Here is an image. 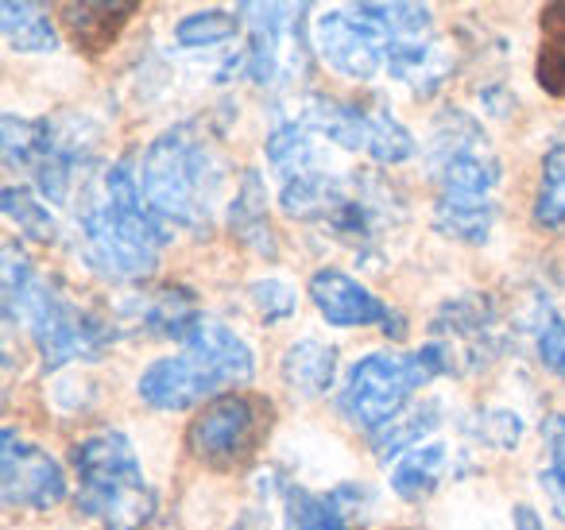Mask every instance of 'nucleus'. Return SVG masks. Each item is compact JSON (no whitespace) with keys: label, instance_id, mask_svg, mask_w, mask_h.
<instances>
[{"label":"nucleus","instance_id":"nucleus-8","mask_svg":"<svg viewBox=\"0 0 565 530\" xmlns=\"http://www.w3.org/2000/svg\"><path fill=\"white\" fill-rule=\"evenodd\" d=\"M244 24V51L236 55V74L259 89H279L310 71L307 4H236Z\"/></svg>","mask_w":565,"mask_h":530},{"label":"nucleus","instance_id":"nucleus-25","mask_svg":"<svg viewBox=\"0 0 565 530\" xmlns=\"http://www.w3.org/2000/svg\"><path fill=\"white\" fill-rule=\"evenodd\" d=\"M244 32L236 9H202L174 24V43L186 51H217Z\"/></svg>","mask_w":565,"mask_h":530},{"label":"nucleus","instance_id":"nucleus-10","mask_svg":"<svg viewBox=\"0 0 565 530\" xmlns=\"http://www.w3.org/2000/svg\"><path fill=\"white\" fill-rule=\"evenodd\" d=\"M271 422L275 406L264 395L233 391V395H217L205 411H198L182 442L198 465L228 473V468H241L244 460L256 457Z\"/></svg>","mask_w":565,"mask_h":530},{"label":"nucleus","instance_id":"nucleus-28","mask_svg":"<svg viewBox=\"0 0 565 530\" xmlns=\"http://www.w3.org/2000/svg\"><path fill=\"white\" fill-rule=\"evenodd\" d=\"M43 144V120H24L17 113L0 117V159L9 171H32Z\"/></svg>","mask_w":565,"mask_h":530},{"label":"nucleus","instance_id":"nucleus-26","mask_svg":"<svg viewBox=\"0 0 565 530\" xmlns=\"http://www.w3.org/2000/svg\"><path fill=\"white\" fill-rule=\"evenodd\" d=\"M534 225L565 229V140L550 144L542 156L539 194H534Z\"/></svg>","mask_w":565,"mask_h":530},{"label":"nucleus","instance_id":"nucleus-27","mask_svg":"<svg viewBox=\"0 0 565 530\" xmlns=\"http://www.w3.org/2000/svg\"><path fill=\"white\" fill-rule=\"evenodd\" d=\"M0 210L28 241H40V244H55L58 236V221L40 198L32 194L28 187H4L0 190Z\"/></svg>","mask_w":565,"mask_h":530},{"label":"nucleus","instance_id":"nucleus-34","mask_svg":"<svg viewBox=\"0 0 565 530\" xmlns=\"http://www.w3.org/2000/svg\"><path fill=\"white\" fill-rule=\"evenodd\" d=\"M515 530H546V522L539 519V511H534V507L519 504L515 507Z\"/></svg>","mask_w":565,"mask_h":530},{"label":"nucleus","instance_id":"nucleus-31","mask_svg":"<svg viewBox=\"0 0 565 530\" xmlns=\"http://www.w3.org/2000/svg\"><path fill=\"white\" fill-rule=\"evenodd\" d=\"M531 329H534V352H539L542 368L550 375H562L565 380V318L550 303H542Z\"/></svg>","mask_w":565,"mask_h":530},{"label":"nucleus","instance_id":"nucleus-5","mask_svg":"<svg viewBox=\"0 0 565 530\" xmlns=\"http://www.w3.org/2000/svg\"><path fill=\"white\" fill-rule=\"evenodd\" d=\"M252 375H256L252 344L241 333H233L225 321L202 314L190 326L179 357L151 360L140 372V380H136V391L156 411H186V406L213 395L217 388L244 383Z\"/></svg>","mask_w":565,"mask_h":530},{"label":"nucleus","instance_id":"nucleus-12","mask_svg":"<svg viewBox=\"0 0 565 530\" xmlns=\"http://www.w3.org/2000/svg\"><path fill=\"white\" fill-rule=\"evenodd\" d=\"M35 187L55 205H74L97 174V144L78 120H43V144L35 156Z\"/></svg>","mask_w":565,"mask_h":530},{"label":"nucleus","instance_id":"nucleus-7","mask_svg":"<svg viewBox=\"0 0 565 530\" xmlns=\"http://www.w3.org/2000/svg\"><path fill=\"white\" fill-rule=\"evenodd\" d=\"M438 375H454V364H449V352L434 341L411 352H369L349 368L338 403L356 426L387 430L395 414L407 406V399Z\"/></svg>","mask_w":565,"mask_h":530},{"label":"nucleus","instance_id":"nucleus-21","mask_svg":"<svg viewBox=\"0 0 565 530\" xmlns=\"http://www.w3.org/2000/svg\"><path fill=\"white\" fill-rule=\"evenodd\" d=\"M264 151H267V163H271L275 179H279V187L318 171V167H326L322 156H318V136L310 132L299 117H282L279 125L267 132Z\"/></svg>","mask_w":565,"mask_h":530},{"label":"nucleus","instance_id":"nucleus-18","mask_svg":"<svg viewBox=\"0 0 565 530\" xmlns=\"http://www.w3.org/2000/svg\"><path fill=\"white\" fill-rule=\"evenodd\" d=\"M228 233L244 244V248L259 252V256H275V233H271V205H267V190L259 171H248L236 187L233 202H228Z\"/></svg>","mask_w":565,"mask_h":530},{"label":"nucleus","instance_id":"nucleus-30","mask_svg":"<svg viewBox=\"0 0 565 530\" xmlns=\"http://www.w3.org/2000/svg\"><path fill=\"white\" fill-rule=\"evenodd\" d=\"M461 434H469L472 442L488 445V449H515V442L523 437V418L511 411H472L465 418Z\"/></svg>","mask_w":565,"mask_h":530},{"label":"nucleus","instance_id":"nucleus-9","mask_svg":"<svg viewBox=\"0 0 565 530\" xmlns=\"http://www.w3.org/2000/svg\"><path fill=\"white\" fill-rule=\"evenodd\" d=\"M299 120L318 136V140L333 144L345 151H364L376 163H407L418 156V144L407 125L392 117L384 105L369 102H338V97L315 94L302 105Z\"/></svg>","mask_w":565,"mask_h":530},{"label":"nucleus","instance_id":"nucleus-22","mask_svg":"<svg viewBox=\"0 0 565 530\" xmlns=\"http://www.w3.org/2000/svg\"><path fill=\"white\" fill-rule=\"evenodd\" d=\"M0 35L20 55H51V51H58V32L43 4H20V0L0 4Z\"/></svg>","mask_w":565,"mask_h":530},{"label":"nucleus","instance_id":"nucleus-29","mask_svg":"<svg viewBox=\"0 0 565 530\" xmlns=\"http://www.w3.org/2000/svg\"><path fill=\"white\" fill-rule=\"evenodd\" d=\"M546 437V468H542V491L557 519H565V414H550L542 422Z\"/></svg>","mask_w":565,"mask_h":530},{"label":"nucleus","instance_id":"nucleus-13","mask_svg":"<svg viewBox=\"0 0 565 530\" xmlns=\"http://www.w3.org/2000/svg\"><path fill=\"white\" fill-rule=\"evenodd\" d=\"M430 341L449 352L454 375L480 372L500 357V321L484 295L446 298L430 318Z\"/></svg>","mask_w":565,"mask_h":530},{"label":"nucleus","instance_id":"nucleus-24","mask_svg":"<svg viewBox=\"0 0 565 530\" xmlns=\"http://www.w3.org/2000/svg\"><path fill=\"white\" fill-rule=\"evenodd\" d=\"M534 78L550 97L565 102V0H554V4L542 9V43Z\"/></svg>","mask_w":565,"mask_h":530},{"label":"nucleus","instance_id":"nucleus-11","mask_svg":"<svg viewBox=\"0 0 565 530\" xmlns=\"http://www.w3.org/2000/svg\"><path fill=\"white\" fill-rule=\"evenodd\" d=\"M407 4H345L318 20V51L322 59L353 82H372L387 71V51L403 24Z\"/></svg>","mask_w":565,"mask_h":530},{"label":"nucleus","instance_id":"nucleus-17","mask_svg":"<svg viewBox=\"0 0 565 530\" xmlns=\"http://www.w3.org/2000/svg\"><path fill=\"white\" fill-rule=\"evenodd\" d=\"M58 17H63L74 47L97 59L117 43L125 24L136 17V4L132 0H89V4H63Z\"/></svg>","mask_w":565,"mask_h":530},{"label":"nucleus","instance_id":"nucleus-32","mask_svg":"<svg viewBox=\"0 0 565 530\" xmlns=\"http://www.w3.org/2000/svg\"><path fill=\"white\" fill-rule=\"evenodd\" d=\"M438 403H426V406H418L415 414H411L407 422H399V426H387V430H380V453H387V457H403L407 449H415V442L426 434V430L438 422Z\"/></svg>","mask_w":565,"mask_h":530},{"label":"nucleus","instance_id":"nucleus-20","mask_svg":"<svg viewBox=\"0 0 565 530\" xmlns=\"http://www.w3.org/2000/svg\"><path fill=\"white\" fill-rule=\"evenodd\" d=\"M338 349L318 337H302L282 357V383L302 399H318L338 380Z\"/></svg>","mask_w":565,"mask_h":530},{"label":"nucleus","instance_id":"nucleus-6","mask_svg":"<svg viewBox=\"0 0 565 530\" xmlns=\"http://www.w3.org/2000/svg\"><path fill=\"white\" fill-rule=\"evenodd\" d=\"M71 465L78 473V511L105 530H143L159 511V491L143 480L136 449L120 430H94L74 442Z\"/></svg>","mask_w":565,"mask_h":530},{"label":"nucleus","instance_id":"nucleus-16","mask_svg":"<svg viewBox=\"0 0 565 530\" xmlns=\"http://www.w3.org/2000/svg\"><path fill=\"white\" fill-rule=\"evenodd\" d=\"M361 484H341L333 491H307L299 484L282 488V530H353L361 507H369Z\"/></svg>","mask_w":565,"mask_h":530},{"label":"nucleus","instance_id":"nucleus-14","mask_svg":"<svg viewBox=\"0 0 565 530\" xmlns=\"http://www.w3.org/2000/svg\"><path fill=\"white\" fill-rule=\"evenodd\" d=\"M0 499L9 507H55L66 499V473L43 445L20 437L12 426L0 430Z\"/></svg>","mask_w":565,"mask_h":530},{"label":"nucleus","instance_id":"nucleus-15","mask_svg":"<svg viewBox=\"0 0 565 530\" xmlns=\"http://www.w3.org/2000/svg\"><path fill=\"white\" fill-rule=\"evenodd\" d=\"M310 303L338 329L376 326L380 333L395 337V341L407 333V318L399 310H392L384 298L372 295L364 283H356L353 275L338 272V267H322V272L310 275Z\"/></svg>","mask_w":565,"mask_h":530},{"label":"nucleus","instance_id":"nucleus-33","mask_svg":"<svg viewBox=\"0 0 565 530\" xmlns=\"http://www.w3.org/2000/svg\"><path fill=\"white\" fill-rule=\"evenodd\" d=\"M252 306L259 310V318L267 321V326H275V321H287L295 314V290L287 287V283L279 279H264V283H252Z\"/></svg>","mask_w":565,"mask_h":530},{"label":"nucleus","instance_id":"nucleus-23","mask_svg":"<svg viewBox=\"0 0 565 530\" xmlns=\"http://www.w3.org/2000/svg\"><path fill=\"white\" fill-rule=\"evenodd\" d=\"M446 445L441 442H423L415 449H407L392 468V488L399 499L407 504H418V499L434 496L441 484V473H446Z\"/></svg>","mask_w":565,"mask_h":530},{"label":"nucleus","instance_id":"nucleus-3","mask_svg":"<svg viewBox=\"0 0 565 530\" xmlns=\"http://www.w3.org/2000/svg\"><path fill=\"white\" fill-rule=\"evenodd\" d=\"M0 290H4V318L32 337L43 368H63L74 360H94L113 341V329L97 314L74 306L58 287H51L40 267L20 252V244H4L0 252Z\"/></svg>","mask_w":565,"mask_h":530},{"label":"nucleus","instance_id":"nucleus-4","mask_svg":"<svg viewBox=\"0 0 565 530\" xmlns=\"http://www.w3.org/2000/svg\"><path fill=\"white\" fill-rule=\"evenodd\" d=\"M225 159L202 132V125H174L151 140L140 159V194L167 229L202 233L213 221Z\"/></svg>","mask_w":565,"mask_h":530},{"label":"nucleus","instance_id":"nucleus-1","mask_svg":"<svg viewBox=\"0 0 565 530\" xmlns=\"http://www.w3.org/2000/svg\"><path fill=\"white\" fill-rule=\"evenodd\" d=\"M426 171L434 187V229L457 244H484L500 218L492 202L500 187V156L480 128V120L465 109H446L434 117L426 144Z\"/></svg>","mask_w":565,"mask_h":530},{"label":"nucleus","instance_id":"nucleus-2","mask_svg":"<svg viewBox=\"0 0 565 530\" xmlns=\"http://www.w3.org/2000/svg\"><path fill=\"white\" fill-rule=\"evenodd\" d=\"M171 229L148 210L140 171L132 159H117L102 179V198L82 210L78 252L94 275L109 283H136L159 267V252Z\"/></svg>","mask_w":565,"mask_h":530},{"label":"nucleus","instance_id":"nucleus-19","mask_svg":"<svg viewBox=\"0 0 565 530\" xmlns=\"http://www.w3.org/2000/svg\"><path fill=\"white\" fill-rule=\"evenodd\" d=\"M132 314L143 329H151L156 337H171V341H186L190 326L202 318L198 310V298L194 290L186 287H174V283H163V287L148 290V295L132 298Z\"/></svg>","mask_w":565,"mask_h":530}]
</instances>
